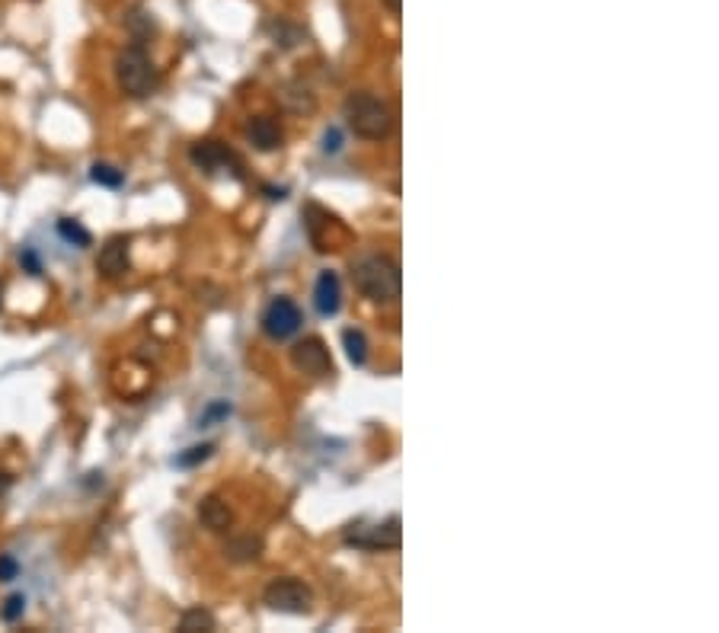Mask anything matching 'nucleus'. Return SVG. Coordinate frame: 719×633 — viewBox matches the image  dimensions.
<instances>
[{"mask_svg": "<svg viewBox=\"0 0 719 633\" xmlns=\"http://www.w3.org/2000/svg\"><path fill=\"white\" fill-rule=\"evenodd\" d=\"M352 282L358 288V295L374 301V304H397L400 298V263L394 256L371 253L352 263Z\"/></svg>", "mask_w": 719, "mask_h": 633, "instance_id": "nucleus-1", "label": "nucleus"}, {"mask_svg": "<svg viewBox=\"0 0 719 633\" xmlns=\"http://www.w3.org/2000/svg\"><path fill=\"white\" fill-rule=\"evenodd\" d=\"M90 180L106 186V189H119L125 183V173L119 167H112V164H93L90 167Z\"/></svg>", "mask_w": 719, "mask_h": 633, "instance_id": "nucleus-18", "label": "nucleus"}, {"mask_svg": "<svg viewBox=\"0 0 719 633\" xmlns=\"http://www.w3.org/2000/svg\"><path fill=\"white\" fill-rule=\"evenodd\" d=\"M116 80H119V90L125 96H132V100H144V96H151L157 90V68L141 42L125 45L119 52Z\"/></svg>", "mask_w": 719, "mask_h": 633, "instance_id": "nucleus-3", "label": "nucleus"}, {"mask_svg": "<svg viewBox=\"0 0 719 633\" xmlns=\"http://www.w3.org/2000/svg\"><path fill=\"white\" fill-rule=\"evenodd\" d=\"M211 451H215V445L211 442H205V445H192V448H186L183 454H176V467H195V464H202V461H208L211 458Z\"/></svg>", "mask_w": 719, "mask_h": 633, "instance_id": "nucleus-19", "label": "nucleus"}, {"mask_svg": "<svg viewBox=\"0 0 719 633\" xmlns=\"http://www.w3.org/2000/svg\"><path fill=\"white\" fill-rule=\"evenodd\" d=\"M301 323H304V314H301L298 304H294L291 298H272L269 307L263 311L259 327H263V333L269 339H275V343H285V339H291L301 330Z\"/></svg>", "mask_w": 719, "mask_h": 633, "instance_id": "nucleus-7", "label": "nucleus"}, {"mask_svg": "<svg viewBox=\"0 0 719 633\" xmlns=\"http://www.w3.org/2000/svg\"><path fill=\"white\" fill-rule=\"evenodd\" d=\"M342 148V138H339V128H330V132L323 135V151L326 154H336Z\"/></svg>", "mask_w": 719, "mask_h": 633, "instance_id": "nucleus-23", "label": "nucleus"}, {"mask_svg": "<svg viewBox=\"0 0 719 633\" xmlns=\"http://www.w3.org/2000/svg\"><path fill=\"white\" fill-rule=\"evenodd\" d=\"M0 307H4V282H0Z\"/></svg>", "mask_w": 719, "mask_h": 633, "instance_id": "nucleus-27", "label": "nucleus"}, {"mask_svg": "<svg viewBox=\"0 0 719 633\" xmlns=\"http://www.w3.org/2000/svg\"><path fill=\"white\" fill-rule=\"evenodd\" d=\"M314 307L323 314V317H333L339 314V307H342V282H339V275L330 272V269H323L317 275V285H314Z\"/></svg>", "mask_w": 719, "mask_h": 633, "instance_id": "nucleus-10", "label": "nucleus"}, {"mask_svg": "<svg viewBox=\"0 0 719 633\" xmlns=\"http://www.w3.org/2000/svg\"><path fill=\"white\" fill-rule=\"evenodd\" d=\"M291 365H294V371H298V375H307V378H314V381L330 378L333 371H336L330 349H326L323 339H317V336H307V339H301V343H294V349H291Z\"/></svg>", "mask_w": 719, "mask_h": 633, "instance_id": "nucleus-6", "label": "nucleus"}, {"mask_svg": "<svg viewBox=\"0 0 719 633\" xmlns=\"http://www.w3.org/2000/svg\"><path fill=\"white\" fill-rule=\"evenodd\" d=\"M384 7H387L390 13H400V10H403V0H384Z\"/></svg>", "mask_w": 719, "mask_h": 633, "instance_id": "nucleus-26", "label": "nucleus"}, {"mask_svg": "<svg viewBox=\"0 0 719 633\" xmlns=\"http://www.w3.org/2000/svg\"><path fill=\"white\" fill-rule=\"evenodd\" d=\"M342 541L349 547H362V550H397L403 534H400V518L390 515L387 522H378V525H349L346 534H342Z\"/></svg>", "mask_w": 719, "mask_h": 633, "instance_id": "nucleus-5", "label": "nucleus"}, {"mask_svg": "<svg viewBox=\"0 0 719 633\" xmlns=\"http://www.w3.org/2000/svg\"><path fill=\"white\" fill-rule=\"evenodd\" d=\"M10 486H13V477L7 474V470H0V499L10 493Z\"/></svg>", "mask_w": 719, "mask_h": 633, "instance_id": "nucleus-25", "label": "nucleus"}, {"mask_svg": "<svg viewBox=\"0 0 719 633\" xmlns=\"http://www.w3.org/2000/svg\"><path fill=\"white\" fill-rule=\"evenodd\" d=\"M269 36L275 39V45H279V48H294V45L304 42V29L288 23V20H272L269 23Z\"/></svg>", "mask_w": 719, "mask_h": 633, "instance_id": "nucleus-15", "label": "nucleus"}, {"mask_svg": "<svg viewBox=\"0 0 719 633\" xmlns=\"http://www.w3.org/2000/svg\"><path fill=\"white\" fill-rule=\"evenodd\" d=\"M250 141L256 144V151H275L282 148V125L272 116H256L247 128Z\"/></svg>", "mask_w": 719, "mask_h": 633, "instance_id": "nucleus-12", "label": "nucleus"}, {"mask_svg": "<svg viewBox=\"0 0 719 633\" xmlns=\"http://www.w3.org/2000/svg\"><path fill=\"white\" fill-rule=\"evenodd\" d=\"M20 576V560L13 554H0V582H13Z\"/></svg>", "mask_w": 719, "mask_h": 633, "instance_id": "nucleus-22", "label": "nucleus"}, {"mask_svg": "<svg viewBox=\"0 0 719 633\" xmlns=\"http://www.w3.org/2000/svg\"><path fill=\"white\" fill-rule=\"evenodd\" d=\"M58 234H61L64 240H68V243H74V247H80V250L90 247V243H93L90 231H87V227L80 224L77 218H61V221H58Z\"/></svg>", "mask_w": 719, "mask_h": 633, "instance_id": "nucleus-17", "label": "nucleus"}, {"mask_svg": "<svg viewBox=\"0 0 719 633\" xmlns=\"http://www.w3.org/2000/svg\"><path fill=\"white\" fill-rule=\"evenodd\" d=\"M23 611H26V595H23V592H16V595L7 598L4 608H0V618H4L7 624H16V621L23 618Z\"/></svg>", "mask_w": 719, "mask_h": 633, "instance_id": "nucleus-20", "label": "nucleus"}, {"mask_svg": "<svg viewBox=\"0 0 719 633\" xmlns=\"http://www.w3.org/2000/svg\"><path fill=\"white\" fill-rule=\"evenodd\" d=\"M342 346H346V355H349L352 365H365L368 362V336L362 330L349 327L346 333H342Z\"/></svg>", "mask_w": 719, "mask_h": 633, "instance_id": "nucleus-16", "label": "nucleus"}, {"mask_svg": "<svg viewBox=\"0 0 719 633\" xmlns=\"http://www.w3.org/2000/svg\"><path fill=\"white\" fill-rule=\"evenodd\" d=\"M263 602L279 614H294V618H301V614H310V608H314V592H310L301 579L279 576L263 589Z\"/></svg>", "mask_w": 719, "mask_h": 633, "instance_id": "nucleus-4", "label": "nucleus"}, {"mask_svg": "<svg viewBox=\"0 0 719 633\" xmlns=\"http://www.w3.org/2000/svg\"><path fill=\"white\" fill-rule=\"evenodd\" d=\"M224 557L231 563H253V560L263 557V538L253 534V531L237 534V538H231L224 544Z\"/></svg>", "mask_w": 719, "mask_h": 633, "instance_id": "nucleus-13", "label": "nucleus"}, {"mask_svg": "<svg viewBox=\"0 0 719 633\" xmlns=\"http://www.w3.org/2000/svg\"><path fill=\"white\" fill-rule=\"evenodd\" d=\"M96 269H100L103 279L116 282L122 275L132 269V256H128V237L116 234L109 237L103 247H100V256H96Z\"/></svg>", "mask_w": 719, "mask_h": 633, "instance_id": "nucleus-9", "label": "nucleus"}, {"mask_svg": "<svg viewBox=\"0 0 719 633\" xmlns=\"http://www.w3.org/2000/svg\"><path fill=\"white\" fill-rule=\"evenodd\" d=\"M227 413H231V403H211V407L202 413V419H199V429H208L211 426V422H218V419H224Z\"/></svg>", "mask_w": 719, "mask_h": 633, "instance_id": "nucleus-21", "label": "nucleus"}, {"mask_svg": "<svg viewBox=\"0 0 719 633\" xmlns=\"http://www.w3.org/2000/svg\"><path fill=\"white\" fill-rule=\"evenodd\" d=\"M189 160L199 170L205 173H234V176H243L240 173V157L227 148L221 141H195L189 148Z\"/></svg>", "mask_w": 719, "mask_h": 633, "instance_id": "nucleus-8", "label": "nucleus"}, {"mask_svg": "<svg viewBox=\"0 0 719 633\" xmlns=\"http://www.w3.org/2000/svg\"><path fill=\"white\" fill-rule=\"evenodd\" d=\"M20 263H23V266L29 269V275H42V266H39V256H36V253H32L29 247H26V250L20 253Z\"/></svg>", "mask_w": 719, "mask_h": 633, "instance_id": "nucleus-24", "label": "nucleus"}, {"mask_svg": "<svg viewBox=\"0 0 719 633\" xmlns=\"http://www.w3.org/2000/svg\"><path fill=\"white\" fill-rule=\"evenodd\" d=\"M199 522L208 531L224 534V531H231V525H234V512H231V506H227L221 496H205L199 502Z\"/></svg>", "mask_w": 719, "mask_h": 633, "instance_id": "nucleus-11", "label": "nucleus"}, {"mask_svg": "<svg viewBox=\"0 0 719 633\" xmlns=\"http://www.w3.org/2000/svg\"><path fill=\"white\" fill-rule=\"evenodd\" d=\"M176 630L179 633H211V630H218V621H215V614H211L208 608L195 605V608L183 611V618H179Z\"/></svg>", "mask_w": 719, "mask_h": 633, "instance_id": "nucleus-14", "label": "nucleus"}, {"mask_svg": "<svg viewBox=\"0 0 719 633\" xmlns=\"http://www.w3.org/2000/svg\"><path fill=\"white\" fill-rule=\"evenodd\" d=\"M342 116H346V125L352 132L365 141H387L394 132V109L368 90L349 93L346 103H342Z\"/></svg>", "mask_w": 719, "mask_h": 633, "instance_id": "nucleus-2", "label": "nucleus"}]
</instances>
